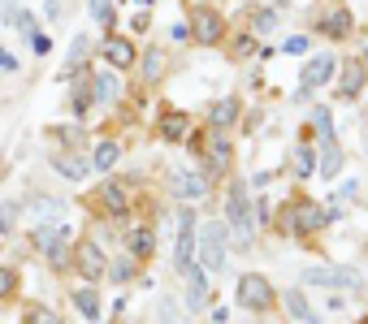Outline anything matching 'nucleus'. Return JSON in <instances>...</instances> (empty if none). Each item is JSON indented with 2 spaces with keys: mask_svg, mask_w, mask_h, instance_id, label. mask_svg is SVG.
Wrapping results in <instances>:
<instances>
[{
  "mask_svg": "<svg viewBox=\"0 0 368 324\" xmlns=\"http://www.w3.org/2000/svg\"><path fill=\"white\" fill-rule=\"evenodd\" d=\"M195 251H199L204 273H221L226 259H230V230L226 225H204V234L195 238Z\"/></svg>",
  "mask_w": 368,
  "mask_h": 324,
  "instance_id": "f257e3e1",
  "label": "nucleus"
},
{
  "mask_svg": "<svg viewBox=\"0 0 368 324\" xmlns=\"http://www.w3.org/2000/svg\"><path fill=\"white\" fill-rule=\"evenodd\" d=\"M31 242L52 259V268H65V259H70V225H65V221H43V225H35V230H31Z\"/></svg>",
  "mask_w": 368,
  "mask_h": 324,
  "instance_id": "f03ea898",
  "label": "nucleus"
},
{
  "mask_svg": "<svg viewBox=\"0 0 368 324\" xmlns=\"http://www.w3.org/2000/svg\"><path fill=\"white\" fill-rule=\"evenodd\" d=\"M273 298H278V294H273L269 277H260V273H243L238 286H234V303L247 307V311H269Z\"/></svg>",
  "mask_w": 368,
  "mask_h": 324,
  "instance_id": "7ed1b4c3",
  "label": "nucleus"
},
{
  "mask_svg": "<svg viewBox=\"0 0 368 324\" xmlns=\"http://www.w3.org/2000/svg\"><path fill=\"white\" fill-rule=\"evenodd\" d=\"M226 221H230V230L238 234V242H251L256 216H251V199H247V190H243V186H234V190H230V199H226Z\"/></svg>",
  "mask_w": 368,
  "mask_h": 324,
  "instance_id": "20e7f679",
  "label": "nucleus"
},
{
  "mask_svg": "<svg viewBox=\"0 0 368 324\" xmlns=\"http://www.w3.org/2000/svg\"><path fill=\"white\" fill-rule=\"evenodd\" d=\"M303 286H325V290H355L359 286V273L355 268H303Z\"/></svg>",
  "mask_w": 368,
  "mask_h": 324,
  "instance_id": "39448f33",
  "label": "nucleus"
},
{
  "mask_svg": "<svg viewBox=\"0 0 368 324\" xmlns=\"http://www.w3.org/2000/svg\"><path fill=\"white\" fill-rule=\"evenodd\" d=\"M74 268L87 277V281H100L104 273H109V259H104V251H100V242H91V238H83L78 247H74Z\"/></svg>",
  "mask_w": 368,
  "mask_h": 324,
  "instance_id": "423d86ee",
  "label": "nucleus"
},
{
  "mask_svg": "<svg viewBox=\"0 0 368 324\" xmlns=\"http://www.w3.org/2000/svg\"><path fill=\"white\" fill-rule=\"evenodd\" d=\"M178 247H174V268H178V273H186V268H191V259H195V212L191 207H182L178 212Z\"/></svg>",
  "mask_w": 368,
  "mask_h": 324,
  "instance_id": "0eeeda50",
  "label": "nucleus"
},
{
  "mask_svg": "<svg viewBox=\"0 0 368 324\" xmlns=\"http://www.w3.org/2000/svg\"><path fill=\"white\" fill-rule=\"evenodd\" d=\"M334 221V212H321L317 203H299L290 216H286V234H312V230H321V225H330Z\"/></svg>",
  "mask_w": 368,
  "mask_h": 324,
  "instance_id": "6e6552de",
  "label": "nucleus"
},
{
  "mask_svg": "<svg viewBox=\"0 0 368 324\" xmlns=\"http://www.w3.org/2000/svg\"><path fill=\"white\" fill-rule=\"evenodd\" d=\"M334 74H338V61H334V57H312V61L303 65V74H299V87H303V95H307V91H317L321 82H330Z\"/></svg>",
  "mask_w": 368,
  "mask_h": 324,
  "instance_id": "1a4fd4ad",
  "label": "nucleus"
},
{
  "mask_svg": "<svg viewBox=\"0 0 368 324\" xmlns=\"http://www.w3.org/2000/svg\"><path fill=\"white\" fill-rule=\"evenodd\" d=\"M191 26H195L191 35H195L199 43H217V39L226 35V22H221V14H213V9H199Z\"/></svg>",
  "mask_w": 368,
  "mask_h": 324,
  "instance_id": "9d476101",
  "label": "nucleus"
},
{
  "mask_svg": "<svg viewBox=\"0 0 368 324\" xmlns=\"http://www.w3.org/2000/svg\"><path fill=\"white\" fill-rule=\"evenodd\" d=\"M100 52H104V61H109L113 70H130V65H135V43H130V39H117V35H109Z\"/></svg>",
  "mask_w": 368,
  "mask_h": 324,
  "instance_id": "9b49d317",
  "label": "nucleus"
},
{
  "mask_svg": "<svg viewBox=\"0 0 368 324\" xmlns=\"http://www.w3.org/2000/svg\"><path fill=\"white\" fill-rule=\"evenodd\" d=\"M208 307V281H204V268H186V311H204Z\"/></svg>",
  "mask_w": 368,
  "mask_h": 324,
  "instance_id": "f8f14e48",
  "label": "nucleus"
},
{
  "mask_svg": "<svg viewBox=\"0 0 368 324\" xmlns=\"http://www.w3.org/2000/svg\"><path fill=\"white\" fill-rule=\"evenodd\" d=\"M359 91H364V65H359V61H342L338 95H342V99H359Z\"/></svg>",
  "mask_w": 368,
  "mask_h": 324,
  "instance_id": "ddd939ff",
  "label": "nucleus"
},
{
  "mask_svg": "<svg viewBox=\"0 0 368 324\" xmlns=\"http://www.w3.org/2000/svg\"><path fill=\"white\" fill-rule=\"evenodd\" d=\"M169 190H174L178 199H204V195H208V182L195 178V173H169Z\"/></svg>",
  "mask_w": 368,
  "mask_h": 324,
  "instance_id": "4468645a",
  "label": "nucleus"
},
{
  "mask_svg": "<svg viewBox=\"0 0 368 324\" xmlns=\"http://www.w3.org/2000/svg\"><path fill=\"white\" fill-rule=\"evenodd\" d=\"M100 199H104V207H109L113 216H126V207H130V199H126V182H104Z\"/></svg>",
  "mask_w": 368,
  "mask_h": 324,
  "instance_id": "2eb2a0df",
  "label": "nucleus"
},
{
  "mask_svg": "<svg viewBox=\"0 0 368 324\" xmlns=\"http://www.w3.org/2000/svg\"><path fill=\"white\" fill-rule=\"evenodd\" d=\"M208 122H213V130H230L238 122V99H217L213 113H208Z\"/></svg>",
  "mask_w": 368,
  "mask_h": 324,
  "instance_id": "dca6fc26",
  "label": "nucleus"
},
{
  "mask_svg": "<svg viewBox=\"0 0 368 324\" xmlns=\"http://www.w3.org/2000/svg\"><path fill=\"white\" fill-rule=\"evenodd\" d=\"M117 143L113 139H104V143H95V151H91V169H100V173H109L113 165H117Z\"/></svg>",
  "mask_w": 368,
  "mask_h": 324,
  "instance_id": "f3484780",
  "label": "nucleus"
},
{
  "mask_svg": "<svg viewBox=\"0 0 368 324\" xmlns=\"http://www.w3.org/2000/svg\"><path fill=\"white\" fill-rule=\"evenodd\" d=\"M91 95H95V99H117V95H122L117 74H113V70H100V74H95V82H91Z\"/></svg>",
  "mask_w": 368,
  "mask_h": 324,
  "instance_id": "a211bd4d",
  "label": "nucleus"
},
{
  "mask_svg": "<svg viewBox=\"0 0 368 324\" xmlns=\"http://www.w3.org/2000/svg\"><path fill=\"white\" fill-rule=\"evenodd\" d=\"M5 18H9L18 31H22V39H26V43L39 35V22H35V14H31V9H18V5H9V9H5Z\"/></svg>",
  "mask_w": 368,
  "mask_h": 324,
  "instance_id": "6ab92c4d",
  "label": "nucleus"
},
{
  "mask_svg": "<svg viewBox=\"0 0 368 324\" xmlns=\"http://www.w3.org/2000/svg\"><path fill=\"white\" fill-rule=\"evenodd\" d=\"M290 169H295L299 178H312V173H317V151H312L307 143L295 147V151H290Z\"/></svg>",
  "mask_w": 368,
  "mask_h": 324,
  "instance_id": "aec40b11",
  "label": "nucleus"
},
{
  "mask_svg": "<svg viewBox=\"0 0 368 324\" xmlns=\"http://www.w3.org/2000/svg\"><path fill=\"white\" fill-rule=\"evenodd\" d=\"M321 31H325L330 39H342V35L351 31V14H347V9H330L325 22H321Z\"/></svg>",
  "mask_w": 368,
  "mask_h": 324,
  "instance_id": "412c9836",
  "label": "nucleus"
},
{
  "mask_svg": "<svg viewBox=\"0 0 368 324\" xmlns=\"http://www.w3.org/2000/svg\"><path fill=\"white\" fill-rule=\"evenodd\" d=\"M282 303H286V311H290L295 320H307V324H321V315H317V311H312V307L303 303V294H299V290H290V294H286Z\"/></svg>",
  "mask_w": 368,
  "mask_h": 324,
  "instance_id": "4be33fe9",
  "label": "nucleus"
},
{
  "mask_svg": "<svg viewBox=\"0 0 368 324\" xmlns=\"http://www.w3.org/2000/svg\"><path fill=\"white\" fill-rule=\"evenodd\" d=\"M338 169H342V151H338L334 143H325V156H321L317 173H321V178H338Z\"/></svg>",
  "mask_w": 368,
  "mask_h": 324,
  "instance_id": "5701e85b",
  "label": "nucleus"
},
{
  "mask_svg": "<svg viewBox=\"0 0 368 324\" xmlns=\"http://www.w3.org/2000/svg\"><path fill=\"white\" fill-rule=\"evenodd\" d=\"M87 169H91V165H83L78 156H61V160H57V173H61V178H70V182L87 178Z\"/></svg>",
  "mask_w": 368,
  "mask_h": 324,
  "instance_id": "b1692460",
  "label": "nucleus"
},
{
  "mask_svg": "<svg viewBox=\"0 0 368 324\" xmlns=\"http://www.w3.org/2000/svg\"><path fill=\"white\" fill-rule=\"evenodd\" d=\"M152 251H156V238H152V230H135V234H130V255L147 259Z\"/></svg>",
  "mask_w": 368,
  "mask_h": 324,
  "instance_id": "393cba45",
  "label": "nucleus"
},
{
  "mask_svg": "<svg viewBox=\"0 0 368 324\" xmlns=\"http://www.w3.org/2000/svg\"><path fill=\"white\" fill-rule=\"evenodd\" d=\"M18 216H22V203H18V199H5V203H0V234H14Z\"/></svg>",
  "mask_w": 368,
  "mask_h": 324,
  "instance_id": "a878e982",
  "label": "nucleus"
},
{
  "mask_svg": "<svg viewBox=\"0 0 368 324\" xmlns=\"http://www.w3.org/2000/svg\"><path fill=\"white\" fill-rule=\"evenodd\" d=\"M87 48H91V39H87V35H78V39L70 43V78H78V74H83V57H87Z\"/></svg>",
  "mask_w": 368,
  "mask_h": 324,
  "instance_id": "bb28decb",
  "label": "nucleus"
},
{
  "mask_svg": "<svg viewBox=\"0 0 368 324\" xmlns=\"http://www.w3.org/2000/svg\"><path fill=\"white\" fill-rule=\"evenodd\" d=\"M312 126H317L321 143H334V117H330V108H312Z\"/></svg>",
  "mask_w": 368,
  "mask_h": 324,
  "instance_id": "cd10ccee",
  "label": "nucleus"
},
{
  "mask_svg": "<svg viewBox=\"0 0 368 324\" xmlns=\"http://www.w3.org/2000/svg\"><path fill=\"white\" fill-rule=\"evenodd\" d=\"M161 134H165L169 143H178V139H186V117H182V113H174V117H165V126H161Z\"/></svg>",
  "mask_w": 368,
  "mask_h": 324,
  "instance_id": "c85d7f7f",
  "label": "nucleus"
},
{
  "mask_svg": "<svg viewBox=\"0 0 368 324\" xmlns=\"http://www.w3.org/2000/svg\"><path fill=\"white\" fill-rule=\"evenodd\" d=\"M74 303H78V311H83L87 320H100V298H95L91 290H78V294H74Z\"/></svg>",
  "mask_w": 368,
  "mask_h": 324,
  "instance_id": "c756f323",
  "label": "nucleus"
},
{
  "mask_svg": "<svg viewBox=\"0 0 368 324\" xmlns=\"http://www.w3.org/2000/svg\"><path fill=\"white\" fill-rule=\"evenodd\" d=\"M143 74H147L152 82H156V78H161V74H165V57H161V48H152V52H147V57H143Z\"/></svg>",
  "mask_w": 368,
  "mask_h": 324,
  "instance_id": "7c9ffc66",
  "label": "nucleus"
},
{
  "mask_svg": "<svg viewBox=\"0 0 368 324\" xmlns=\"http://www.w3.org/2000/svg\"><path fill=\"white\" fill-rule=\"evenodd\" d=\"M91 18L95 26H113V0H91Z\"/></svg>",
  "mask_w": 368,
  "mask_h": 324,
  "instance_id": "2f4dec72",
  "label": "nucleus"
},
{
  "mask_svg": "<svg viewBox=\"0 0 368 324\" xmlns=\"http://www.w3.org/2000/svg\"><path fill=\"white\" fill-rule=\"evenodd\" d=\"M226 165H230V143L217 130V139H213V169H226Z\"/></svg>",
  "mask_w": 368,
  "mask_h": 324,
  "instance_id": "473e14b6",
  "label": "nucleus"
},
{
  "mask_svg": "<svg viewBox=\"0 0 368 324\" xmlns=\"http://www.w3.org/2000/svg\"><path fill=\"white\" fill-rule=\"evenodd\" d=\"M26 324H65L57 311H48V307H31V315H26Z\"/></svg>",
  "mask_w": 368,
  "mask_h": 324,
  "instance_id": "72a5a7b5",
  "label": "nucleus"
},
{
  "mask_svg": "<svg viewBox=\"0 0 368 324\" xmlns=\"http://www.w3.org/2000/svg\"><path fill=\"white\" fill-rule=\"evenodd\" d=\"M18 290V268H0V298H9Z\"/></svg>",
  "mask_w": 368,
  "mask_h": 324,
  "instance_id": "f704fd0d",
  "label": "nucleus"
},
{
  "mask_svg": "<svg viewBox=\"0 0 368 324\" xmlns=\"http://www.w3.org/2000/svg\"><path fill=\"white\" fill-rule=\"evenodd\" d=\"M130 273H135V264H130V259H122V264H109V277H113V281H130Z\"/></svg>",
  "mask_w": 368,
  "mask_h": 324,
  "instance_id": "c9c22d12",
  "label": "nucleus"
},
{
  "mask_svg": "<svg viewBox=\"0 0 368 324\" xmlns=\"http://www.w3.org/2000/svg\"><path fill=\"white\" fill-rule=\"evenodd\" d=\"M31 203H35L39 212H48V216H52V212H61V199H48V195H35Z\"/></svg>",
  "mask_w": 368,
  "mask_h": 324,
  "instance_id": "e433bc0d",
  "label": "nucleus"
},
{
  "mask_svg": "<svg viewBox=\"0 0 368 324\" xmlns=\"http://www.w3.org/2000/svg\"><path fill=\"white\" fill-rule=\"evenodd\" d=\"M0 70H5V74L18 70V61H14V52H9V48H0Z\"/></svg>",
  "mask_w": 368,
  "mask_h": 324,
  "instance_id": "4c0bfd02",
  "label": "nucleus"
},
{
  "mask_svg": "<svg viewBox=\"0 0 368 324\" xmlns=\"http://www.w3.org/2000/svg\"><path fill=\"white\" fill-rule=\"evenodd\" d=\"M286 52H295V57H303V52H307V39H303V35H295V39H286Z\"/></svg>",
  "mask_w": 368,
  "mask_h": 324,
  "instance_id": "58836bf2",
  "label": "nucleus"
},
{
  "mask_svg": "<svg viewBox=\"0 0 368 324\" xmlns=\"http://www.w3.org/2000/svg\"><path fill=\"white\" fill-rule=\"evenodd\" d=\"M355 190H359V182H355V178H347V182H342V190H338V195H334V199H338V203H342V199H351V195H355Z\"/></svg>",
  "mask_w": 368,
  "mask_h": 324,
  "instance_id": "ea45409f",
  "label": "nucleus"
},
{
  "mask_svg": "<svg viewBox=\"0 0 368 324\" xmlns=\"http://www.w3.org/2000/svg\"><path fill=\"white\" fill-rule=\"evenodd\" d=\"M161 320H165V324H174V320H178V307H169V298L161 303Z\"/></svg>",
  "mask_w": 368,
  "mask_h": 324,
  "instance_id": "a19ab883",
  "label": "nucleus"
},
{
  "mask_svg": "<svg viewBox=\"0 0 368 324\" xmlns=\"http://www.w3.org/2000/svg\"><path fill=\"white\" fill-rule=\"evenodd\" d=\"M31 48H35V52H48L52 43H48V35H35V39H31Z\"/></svg>",
  "mask_w": 368,
  "mask_h": 324,
  "instance_id": "79ce46f5",
  "label": "nucleus"
},
{
  "mask_svg": "<svg viewBox=\"0 0 368 324\" xmlns=\"http://www.w3.org/2000/svg\"><path fill=\"white\" fill-rule=\"evenodd\" d=\"M364 61H368V57H364ZM364 82H368V70H364Z\"/></svg>",
  "mask_w": 368,
  "mask_h": 324,
  "instance_id": "37998d69",
  "label": "nucleus"
}]
</instances>
